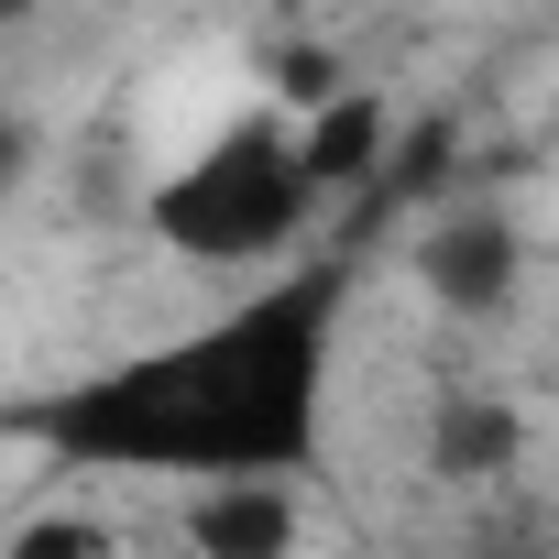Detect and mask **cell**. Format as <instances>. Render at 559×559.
I'll use <instances>...</instances> for the list:
<instances>
[{
  "instance_id": "obj_1",
  "label": "cell",
  "mask_w": 559,
  "mask_h": 559,
  "mask_svg": "<svg viewBox=\"0 0 559 559\" xmlns=\"http://www.w3.org/2000/svg\"><path fill=\"white\" fill-rule=\"evenodd\" d=\"M352 308V263L308 252L297 274L252 286L209 330L165 352H121L56 395H23L12 428L78 472H143V483H297L319 461L330 406V330Z\"/></svg>"
},
{
  "instance_id": "obj_2",
  "label": "cell",
  "mask_w": 559,
  "mask_h": 559,
  "mask_svg": "<svg viewBox=\"0 0 559 559\" xmlns=\"http://www.w3.org/2000/svg\"><path fill=\"white\" fill-rule=\"evenodd\" d=\"M143 230L176 252V263H274L319 230V198L297 187V143L274 110L209 132L176 176H154L143 198Z\"/></svg>"
},
{
  "instance_id": "obj_3",
  "label": "cell",
  "mask_w": 559,
  "mask_h": 559,
  "mask_svg": "<svg viewBox=\"0 0 559 559\" xmlns=\"http://www.w3.org/2000/svg\"><path fill=\"white\" fill-rule=\"evenodd\" d=\"M417 286H428V308H450V319H504L515 286H526V230H515L493 198L439 209V219L417 230Z\"/></svg>"
},
{
  "instance_id": "obj_4",
  "label": "cell",
  "mask_w": 559,
  "mask_h": 559,
  "mask_svg": "<svg viewBox=\"0 0 559 559\" xmlns=\"http://www.w3.org/2000/svg\"><path fill=\"white\" fill-rule=\"evenodd\" d=\"M286 143H297V187H308L319 209L373 198V176H384V154H395V99H384V88H341V99H319L308 121H286Z\"/></svg>"
},
{
  "instance_id": "obj_5",
  "label": "cell",
  "mask_w": 559,
  "mask_h": 559,
  "mask_svg": "<svg viewBox=\"0 0 559 559\" xmlns=\"http://www.w3.org/2000/svg\"><path fill=\"white\" fill-rule=\"evenodd\" d=\"M308 504L297 483H198L187 504V559H297Z\"/></svg>"
},
{
  "instance_id": "obj_6",
  "label": "cell",
  "mask_w": 559,
  "mask_h": 559,
  "mask_svg": "<svg viewBox=\"0 0 559 559\" xmlns=\"http://www.w3.org/2000/svg\"><path fill=\"white\" fill-rule=\"evenodd\" d=\"M526 461V406L515 395H439L428 417V472L439 483H504Z\"/></svg>"
},
{
  "instance_id": "obj_7",
  "label": "cell",
  "mask_w": 559,
  "mask_h": 559,
  "mask_svg": "<svg viewBox=\"0 0 559 559\" xmlns=\"http://www.w3.org/2000/svg\"><path fill=\"white\" fill-rule=\"evenodd\" d=\"M0 559H121V537L99 515H23L0 537Z\"/></svg>"
},
{
  "instance_id": "obj_8",
  "label": "cell",
  "mask_w": 559,
  "mask_h": 559,
  "mask_svg": "<svg viewBox=\"0 0 559 559\" xmlns=\"http://www.w3.org/2000/svg\"><path fill=\"white\" fill-rule=\"evenodd\" d=\"M23 176H34V121H23V110H0V198H12Z\"/></svg>"
}]
</instances>
